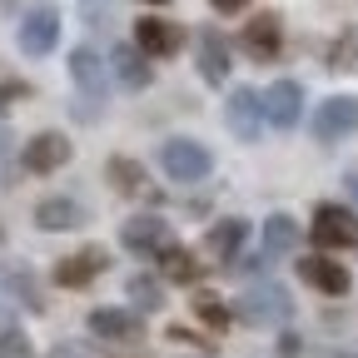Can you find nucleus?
<instances>
[{
  "label": "nucleus",
  "mask_w": 358,
  "mask_h": 358,
  "mask_svg": "<svg viewBox=\"0 0 358 358\" xmlns=\"http://www.w3.org/2000/svg\"><path fill=\"white\" fill-rule=\"evenodd\" d=\"M239 319H244V324H259V329H268V324H289V319H294V299H289L284 284L259 279V284L239 299Z\"/></svg>",
  "instance_id": "1"
},
{
  "label": "nucleus",
  "mask_w": 358,
  "mask_h": 358,
  "mask_svg": "<svg viewBox=\"0 0 358 358\" xmlns=\"http://www.w3.org/2000/svg\"><path fill=\"white\" fill-rule=\"evenodd\" d=\"M308 234H313L319 249H353L358 244V214L348 204H319V209H313Z\"/></svg>",
  "instance_id": "2"
},
{
  "label": "nucleus",
  "mask_w": 358,
  "mask_h": 358,
  "mask_svg": "<svg viewBox=\"0 0 358 358\" xmlns=\"http://www.w3.org/2000/svg\"><path fill=\"white\" fill-rule=\"evenodd\" d=\"M159 164H164L169 179H179V185H194V179H204L214 169V159H209V150L199 140H169L159 150Z\"/></svg>",
  "instance_id": "3"
},
{
  "label": "nucleus",
  "mask_w": 358,
  "mask_h": 358,
  "mask_svg": "<svg viewBox=\"0 0 358 358\" xmlns=\"http://www.w3.org/2000/svg\"><path fill=\"white\" fill-rule=\"evenodd\" d=\"M15 40H20L25 55H50L55 40H60V10H55V6H30V10L20 15Z\"/></svg>",
  "instance_id": "4"
},
{
  "label": "nucleus",
  "mask_w": 358,
  "mask_h": 358,
  "mask_svg": "<svg viewBox=\"0 0 358 358\" xmlns=\"http://www.w3.org/2000/svg\"><path fill=\"white\" fill-rule=\"evenodd\" d=\"M120 239H124L129 254H140V259H159V254L174 244V239H169V224H164L159 214H134V219H124Z\"/></svg>",
  "instance_id": "5"
},
{
  "label": "nucleus",
  "mask_w": 358,
  "mask_h": 358,
  "mask_svg": "<svg viewBox=\"0 0 358 358\" xmlns=\"http://www.w3.org/2000/svg\"><path fill=\"white\" fill-rule=\"evenodd\" d=\"M224 120H229L234 140L254 145V140H259V129H264V95H259V90H249V85L229 90V105H224Z\"/></svg>",
  "instance_id": "6"
},
{
  "label": "nucleus",
  "mask_w": 358,
  "mask_h": 358,
  "mask_svg": "<svg viewBox=\"0 0 358 358\" xmlns=\"http://www.w3.org/2000/svg\"><path fill=\"white\" fill-rule=\"evenodd\" d=\"M134 45L155 60H164V55H179L185 50V25L179 20H164V15H145V20H134Z\"/></svg>",
  "instance_id": "7"
},
{
  "label": "nucleus",
  "mask_w": 358,
  "mask_h": 358,
  "mask_svg": "<svg viewBox=\"0 0 358 358\" xmlns=\"http://www.w3.org/2000/svg\"><path fill=\"white\" fill-rule=\"evenodd\" d=\"M353 129H358V100L353 95H334V100H324L313 110V140L319 145H334Z\"/></svg>",
  "instance_id": "8"
},
{
  "label": "nucleus",
  "mask_w": 358,
  "mask_h": 358,
  "mask_svg": "<svg viewBox=\"0 0 358 358\" xmlns=\"http://www.w3.org/2000/svg\"><path fill=\"white\" fill-rule=\"evenodd\" d=\"M70 155H75V145L65 140V134L60 129H45V134H35V140L20 150V164L30 174H55L60 164H70Z\"/></svg>",
  "instance_id": "9"
},
{
  "label": "nucleus",
  "mask_w": 358,
  "mask_h": 358,
  "mask_svg": "<svg viewBox=\"0 0 358 358\" xmlns=\"http://www.w3.org/2000/svg\"><path fill=\"white\" fill-rule=\"evenodd\" d=\"M279 50H284V20H279L274 10L254 15V20L244 25V55L259 60V65H268V60H279Z\"/></svg>",
  "instance_id": "10"
},
{
  "label": "nucleus",
  "mask_w": 358,
  "mask_h": 358,
  "mask_svg": "<svg viewBox=\"0 0 358 358\" xmlns=\"http://www.w3.org/2000/svg\"><path fill=\"white\" fill-rule=\"evenodd\" d=\"M105 264H110V254L100 244H90V249H80V254H70V259L55 264V284L60 289H85V284H95L105 274Z\"/></svg>",
  "instance_id": "11"
},
{
  "label": "nucleus",
  "mask_w": 358,
  "mask_h": 358,
  "mask_svg": "<svg viewBox=\"0 0 358 358\" xmlns=\"http://www.w3.org/2000/svg\"><path fill=\"white\" fill-rule=\"evenodd\" d=\"M303 115V90L299 80H274L268 85V95H264V120L274 124V129H294Z\"/></svg>",
  "instance_id": "12"
},
{
  "label": "nucleus",
  "mask_w": 358,
  "mask_h": 358,
  "mask_svg": "<svg viewBox=\"0 0 358 358\" xmlns=\"http://www.w3.org/2000/svg\"><path fill=\"white\" fill-rule=\"evenodd\" d=\"M299 279L308 284V289H319V294H348V268L343 264H334L329 254H308V259H299Z\"/></svg>",
  "instance_id": "13"
},
{
  "label": "nucleus",
  "mask_w": 358,
  "mask_h": 358,
  "mask_svg": "<svg viewBox=\"0 0 358 358\" xmlns=\"http://www.w3.org/2000/svg\"><path fill=\"white\" fill-rule=\"evenodd\" d=\"M90 334L110 338V343H134L145 334V324H140V313H129V308H95L90 313Z\"/></svg>",
  "instance_id": "14"
},
{
  "label": "nucleus",
  "mask_w": 358,
  "mask_h": 358,
  "mask_svg": "<svg viewBox=\"0 0 358 358\" xmlns=\"http://www.w3.org/2000/svg\"><path fill=\"white\" fill-rule=\"evenodd\" d=\"M70 80L85 90V105H95V100L105 95V65H100V55L90 50V45L70 50Z\"/></svg>",
  "instance_id": "15"
},
{
  "label": "nucleus",
  "mask_w": 358,
  "mask_h": 358,
  "mask_svg": "<svg viewBox=\"0 0 358 358\" xmlns=\"http://www.w3.org/2000/svg\"><path fill=\"white\" fill-rule=\"evenodd\" d=\"M35 224H40L45 234H65V229H80V224H85V209L75 199L55 194V199H40L35 204Z\"/></svg>",
  "instance_id": "16"
},
{
  "label": "nucleus",
  "mask_w": 358,
  "mask_h": 358,
  "mask_svg": "<svg viewBox=\"0 0 358 358\" xmlns=\"http://www.w3.org/2000/svg\"><path fill=\"white\" fill-rule=\"evenodd\" d=\"M244 239H249V224H244V219H219L214 229L204 234V254L219 259V264H229V259L244 249Z\"/></svg>",
  "instance_id": "17"
},
{
  "label": "nucleus",
  "mask_w": 358,
  "mask_h": 358,
  "mask_svg": "<svg viewBox=\"0 0 358 358\" xmlns=\"http://www.w3.org/2000/svg\"><path fill=\"white\" fill-rule=\"evenodd\" d=\"M110 70L129 90H145L150 85V55L140 50V45H115V50H110Z\"/></svg>",
  "instance_id": "18"
},
{
  "label": "nucleus",
  "mask_w": 358,
  "mask_h": 358,
  "mask_svg": "<svg viewBox=\"0 0 358 358\" xmlns=\"http://www.w3.org/2000/svg\"><path fill=\"white\" fill-rule=\"evenodd\" d=\"M105 179L115 185V194H124V199H140V194L150 189V174H145V164H134V159H124V155L105 159Z\"/></svg>",
  "instance_id": "19"
},
{
  "label": "nucleus",
  "mask_w": 358,
  "mask_h": 358,
  "mask_svg": "<svg viewBox=\"0 0 358 358\" xmlns=\"http://www.w3.org/2000/svg\"><path fill=\"white\" fill-rule=\"evenodd\" d=\"M199 70L209 85H224L229 80V40H224L219 30H204L199 35Z\"/></svg>",
  "instance_id": "20"
},
{
  "label": "nucleus",
  "mask_w": 358,
  "mask_h": 358,
  "mask_svg": "<svg viewBox=\"0 0 358 358\" xmlns=\"http://www.w3.org/2000/svg\"><path fill=\"white\" fill-rule=\"evenodd\" d=\"M159 268H164V279H169V284H185V289L199 284V274H204V264H199L189 249H179V244H169V249L159 254Z\"/></svg>",
  "instance_id": "21"
},
{
  "label": "nucleus",
  "mask_w": 358,
  "mask_h": 358,
  "mask_svg": "<svg viewBox=\"0 0 358 358\" xmlns=\"http://www.w3.org/2000/svg\"><path fill=\"white\" fill-rule=\"evenodd\" d=\"M294 244H299V224L289 214H268V224H264V259L289 254Z\"/></svg>",
  "instance_id": "22"
},
{
  "label": "nucleus",
  "mask_w": 358,
  "mask_h": 358,
  "mask_svg": "<svg viewBox=\"0 0 358 358\" xmlns=\"http://www.w3.org/2000/svg\"><path fill=\"white\" fill-rule=\"evenodd\" d=\"M329 70H338V75L358 70V25H348V30L329 45Z\"/></svg>",
  "instance_id": "23"
},
{
  "label": "nucleus",
  "mask_w": 358,
  "mask_h": 358,
  "mask_svg": "<svg viewBox=\"0 0 358 358\" xmlns=\"http://www.w3.org/2000/svg\"><path fill=\"white\" fill-rule=\"evenodd\" d=\"M189 308L199 313V319H204L209 329H229V303H224L219 294H209V289H194V299H189Z\"/></svg>",
  "instance_id": "24"
},
{
  "label": "nucleus",
  "mask_w": 358,
  "mask_h": 358,
  "mask_svg": "<svg viewBox=\"0 0 358 358\" xmlns=\"http://www.w3.org/2000/svg\"><path fill=\"white\" fill-rule=\"evenodd\" d=\"M129 299H134V308H140V313H155V308L164 303V289L140 274V279H129Z\"/></svg>",
  "instance_id": "25"
},
{
  "label": "nucleus",
  "mask_w": 358,
  "mask_h": 358,
  "mask_svg": "<svg viewBox=\"0 0 358 358\" xmlns=\"http://www.w3.org/2000/svg\"><path fill=\"white\" fill-rule=\"evenodd\" d=\"M10 294H15L25 308H35V313L45 308V299H40V289H35V279H30V274H10Z\"/></svg>",
  "instance_id": "26"
},
{
  "label": "nucleus",
  "mask_w": 358,
  "mask_h": 358,
  "mask_svg": "<svg viewBox=\"0 0 358 358\" xmlns=\"http://www.w3.org/2000/svg\"><path fill=\"white\" fill-rule=\"evenodd\" d=\"M20 100H30V85H25V80H0V115L15 110Z\"/></svg>",
  "instance_id": "27"
},
{
  "label": "nucleus",
  "mask_w": 358,
  "mask_h": 358,
  "mask_svg": "<svg viewBox=\"0 0 358 358\" xmlns=\"http://www.w3.org/2000/svg\"><path fill=\"white\" fill-rule=\"evenodd\" d=\"M209 6H214L219 15H234V10H244V6H249V0H209Z\"/></svg>",
  "instance_id": "28"
},
{
  "label": "nucleus",
  "mask_w": 358,
  "mask_h": 358,
  "mask_svg": "<svg viewBox=\"0 0 358 358\" xmlns=\"http://www.w3.org/2000/svg\"><path fill=\"white\" fill-rule=\"evenodd\" d=\"M169 338H174V343H204V338H199V334H189V329H169Z\"/></svg>",
  "instance_id": "29"
},
{
  "label": "nucleus",
  "mask_w": 358,
  "mask_h": 358,
  "mask_svg": "<svg viewBox=\"0 0 358 358\" xmlns=\"http://www.w3.org/2000/svg\"><path fill=\"white\" fill-rule=\"evenodd\" d=\"M279 353H284V358H294V353H299V338H294V334H284V338H279Z\"/></svg>",
  "instance_id": "30"
},
{
  "label": "nucleus",
  "mask_w": 358,
  "mask_h": 358,
  "mask_svg": "<svg viewBox=\"0 0 358 358\" xmlns=\"http://www.w3.org/2000/svg\"><path fill=\"white\" fill-rule=\"evenodd\" d=\"M343 185H348V194L358 199V169H348V174H343Z\"/></svg>",
  "instance_id": "31"
},
{
  "label": "nucleus",
  "mask_w": 358,
  "mask_h": 358,
  "mask_svg": "<svg viewBox=\"0 0 358 358\" xmlns=\"http://www.w3.org/2000/svg\"><path fill=\"white\" fill-rule=\"evenodd\" d=\"M6 155H10V129L0 124V159H6Z\"/></svg>",
  "instance_id": "32"
},
{
  "label": "nucleus",
  "mask_w": 358,
  "mask_h": 358,
  "mask_svg": "<svg viewBox=\"0 0 358 358\" xmlns=\"http://www.w3.org/2000/svg\"><path fill=\"white\" fill-rule=\"evenodd\" d=\"M50 358H80V353H75V348H55Z\"/></svg>",
  "instance_id": "33"
},
{
  "label": "nucleus",
  "mask_w": 358,
  "mask_h": 358,
  "mask_svg": "<svg viewBox=\"0 0 358 358\" xmlns=\"http://www.w3.org/2000/svg\"><path fill=\"white\" fill-rule=\"evenodd\" d=\"M145 6H169V0H145Z\"/></svg>",
  "instance_id": "34"
}]
</instances>
